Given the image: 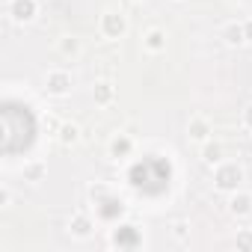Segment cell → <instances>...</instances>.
<instances>
[{
    "label": "cell",
    "instance_id": "ba28073f",
    "mask_svg": "<svg viewBox=\"0 0 252 252\" xmlns=\"http://www.w3.org/2000/svg\"><path fill=\"white\" fill-rule=\"evenodd\" d=\"M234 211H240V214H246V211H249V199H246V196H240V199H234Z\"/></svg>",
    "mask_w": 252,
    "mask_h": 252
},
{
    "label": "cell",
    "instance_id": "7a4b0ae2",
    "mask_svg": "<svg viewBox=\"0 0 252 252\" xmlns=\"http://www.w3.org/2000/svg\"><path fill=\"white\" fill-rule=\"evenodd\" d=\"M48 89H51V92H57V95H63V92L68 89V77H65V74H51Z\"/></svg>",
    "mask_w": 252,
    "mask_h": 252
},
{
    "label": "cell",
    "instance_id": "6da1fadb",
    "mask_svg": "<svg viewBox=\"0 0 252 252\" xmlns=\"http://www.w3.org/2000/svg\"><path fill=\"white\" fill-rule=\"evenodd\" d=\"M104 30H107V36H122V30H125V21H122V15H116V12H107L104 15Z\"/></svg>",
    "mask_w": 252,
    "mask_h": 252
},
{
    "label": "cell",
    "instance_id": "8992f818",
    "mask_svg": "<svg viewBox=\"0 0 252 252\" xmlns=\"http://www.w3.org/2000/svg\"><path fill=\"white\" fill-rule=\"evenodd\" d=\"M146 45H149L152 51H160V48H163V36H160L158 30H152V33H149V42H146Z\"/></svg>",
    "mask_w": 252,
    "mask_h": 252
},
{
    "label": "cell",
    "instance_id": "8fae6325",
    "mask_svg": "<svg viewBox=\"0 0 252 252\" xmlns=\"http://www.w3.org/2000/svg\"><path fill=\"white\" fill-rule=\"evenodd\" d=\"M243 122H246V125H252V104L246 107V113H243Z\"/></svg>",
    "mask_w": 252,
    "mask_h": 252
},
{
    "label": "cell",
    "instance_id": "277c9868",
    "mask_svg": "<svg viewBox=\"0 0 252 252\" xmlns=\"http://www.w3.org/2000/svg\"><path fill=\"white\" fill-rule=\"evenodd\" d=\"M225 42H228V45H240V42H243V30L231 24V27L225 30Z\"/></svg>",
    "mask_w": 252,
    "mask_h": 252
},
{
    "label": "cell",
    "instance_id": "52a82bcc",
    "mask_svg": "<svg viewBox=\"0 0 252 252\" xmlns=\"http://www.w3.org/2000/svg\"><path fill=\"white\" fill-rule=\"evenodd\" d=\"M205 160H208V163L220 160V146H208V149H205Z\"/></svg>",
    "mask_w": 252,
    "mask_h": 252
},
{
    "label": "cell",
    "instance_id": "30bf717a",
    "mask_svg": "<svg viewBox=\"0 0 252 252\" xmlns=\"http://www.w3.org/2000/svg\"><path fill=\"white\" fill-rule=\"evenodd\" d=\"M74 137H77V128H65V131H63V140H65V143L74 140Z\"/></svg>",
    "mask_w": 252,
    "mask_h": 252
},
{
    "label": "cell",
    "instance_id": "5b68a950",
    "mask_svg": "<svg viewBox=\"0 0 252 252\" xmlns=\"http://www.w3.org/2000/svg\"><path fill=\"white\" fill-rule=\"evenodd\" d=\"M190 137H196V140H205V137H208V125L196 119V122H193V128H190Z\"/></svg>",
    "mask_w": 252,
    "mask_h": 252
},
{
    "label": "cell",
    "instance_id": "9c48e42d",
    "mask_svg": "<svg viewBox=\"0 0 252 252\" xmlns=\"http://www.w3.org/2000/svg\"><path fill=\"white\" fill-rule=\"evenodd\" d=\"M98 98H101V101H107V98H110V83H101V89H98Z\"/></svg>",
    "mask_w": 252,
    "mask_h": 252
},
{
    "label": "cell",
    "instance_id": "3957f363",
    "mask_svg": "<svg viewBox=\"0 0 252 252\" xmlns=\"http://www.w3.org/2000/svg\"><path fill=\"white\" fill-rule=\"evenodd\" d=\"M12 15L15 18H30L33 15V0H15V9H12Z\"/></svg>",
    "mask_w": 252,
    "mask_h": 252
}]
</instances>
